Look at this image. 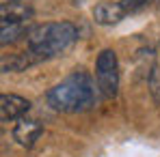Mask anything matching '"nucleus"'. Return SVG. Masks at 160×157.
I'll return each instance as SVG.
<instances>
[{
	"label": "nucleus",
	"mask_w": 160,
	"mask_h": 157,
	"mask_svg": "<svg viewBox=\"0 0 160 157\" xmlns=\"http://www.w3.org/2000/svg\"><path fill=\"white\" fill-rule=\"evenodd\" d=\"M48 105L56 112L76 114L84 112L95 104V84L87 71H74L72 76L61 80L46 95Z\"/></svg>",
	"instance_id": "obj_1"
},
{
	"label": "nucleus",
	"mask_w": 160,
	"mask_h": 157,
	"mask_svg": "<svg viewBox=\"0 0 160 157\" xmlns=\"http://www.w3.org/2000/svg\"><path fill=\"white\" fill-rule=\"evenodd\" d=\"M78 39V30L72 22H48L35 26L26 37L28 54L35 60L54 58L65 50H69Z\"/></svg>",
	"instance_id": "obj_2"
},
{
	"label": "nucleus",
	"mask_w": 160,
	"mask_h": 157,
	"mask_svg": "<svg viewBox=\"0 0 160 157\" xmlns=\"http://www.w3.org/2000/svg\"><path fill=\"white\" fill-rule=\"evenodd\" d=\"M95 82H98V88L100 93L110 99L117 95V88H119V60H117V54L115 50H102L95 58Z\"/></svg>",
	"instance_id": "obj_3"
},
{
	"label": "nucleus",
	"mask_w": 160,
	"mask_h": 157,
	"mask_svg": "<svg viewBox=\"0 0 160 157\" xmlns=\"http://www.w3.org/2000/svg\"><path fill=\"white\" fill-rule=\"evenodd\" d=\"M30 110V101L26 97H20V95H13V93H4L0 97V121L2 123H11V121H18L22 118Z\"/></svg>",
	"instance_id": "obj_4"
},
{
	"label": "nucleus",
	"mask_w": 160,
	"mask_h": 157,
	"mask_svg": "<svg viewBox=\"0 0 160 157\" xmlns=\"http://www.w3.org/2000/svg\"><path fill=\"white\" fill-rule=\"evenodd\" d=\"M43 133V125L39 121H32V118H20V123L13 127V138L20 146L30 149L35 146V142L39 140V136Z\"/></svg>",
	"instance_id": "obj_5"
},
{
	"label": "nucleus",
	"mask_w": 160,
	"mask_h": 157,
	"mask_svg": "<svg viewBox=\"0 0 160 157\" xmlns=\"http://www.w3.org/2000/svg\"><path fill=\"white\" fill-rule=\"evenodd\" d=\"M126 9L121 7V2H100L93 9V20L102 26H115L126 17Z\"/></svg>",
	"instance_id": "obj_6"
},
{
	"label": "nucleus",
	"mask_w": 160,
	"mask_h": 157,
	"mask_svg": "<svg viewBox=\"0 0 160 157\" xmlns=\"http://www.w3.org/2000/svg\"><path fill=\"white\" fill-rule=\"evenodd\" d=\"M2 22H28L32 17V9L24 2H13V4H2L0 7Z\"/></svg>",
	"instance_id": "obj_7"
},
{
	"label": "nucleus",
	"mask_w": 160,
	"mask_h": 157,
	"mask_svg": "<svg viewBox=\"0 0 160 157\" xmlns=\"http://www.w3.org/2000/svg\"><path fill=\"white\" fill-rule=\"evenodd\" d=\"M28 26L26 22H0V43L7 45V43H13L18 41L20 37H28Z\"/></svg>",
	"instance_id": "obj_8"
},
{
	"label": "nucleus",
	"mask_w": 160,
	"mask_h": 157,
	"mask_svg": "<svg viewBox=\"0 0 160 157\" xmlns=\"http://www.w3.org/2000/svg\"><path fill=\"white\" fill-rule=\"evenodd\" d=\"M30 62H35V58L30 54H15V56H4L2 58V71L9 73V71H22L24 67H28Z\"/></svg>",
	"instance_id": "obj_9"
},
{
	"label": "nucleus",
	"mask_w": 160,
	"mask_h": 157,
	"mask_svg": "<svg viewBox=\"0 0 160 157\" xmlns=\"http://www.w3.org/2000/svg\"><path fill=\"white\" fill-rule=\"evenodd\" d=\"M154 0H121V7L126 9V13L128 15H132V13H138V11H143L145 7H149Z\"/></svg>",
	"instance_id": "obj_10"
},
{
	"label": "nucleus",
	"mask_w": 160,
	"mask_h": 157,
	"mask_svg": "<svg viewBox=\"0 0 160 157\" xmlns=\"http://www.w3.org/2000/svg\"><path fill=\"white\" fill-rule=\"evenodd\" d=\"M149 84H152V93L156 95V99L160 101V69H154V71H152Z\"/></svg>",
	"instance_id": "obj_11"
},
{
	"label": "nucleus",
	"mask_w": 160,
	"mask_h": 157,
	"mask_svg": "<svg viewBox=\"0 0 160 157\" xmlns=\"http://www.w3.org/2000/svg\"><path fill=\"white\" fill-rule=\"evenodd\" d=\"M13 2H22V0H2V4H13Z\"/></svg>",
	"instance_id": "obj_12"
}]
</instances>
